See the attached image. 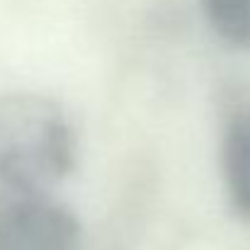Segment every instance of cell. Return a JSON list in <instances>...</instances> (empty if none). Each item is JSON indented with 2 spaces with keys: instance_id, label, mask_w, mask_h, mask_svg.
Masks as SVG:
<instances>
[{
  "instance_id": "6da1fadb",
  "label": "cell",
  "mask_w": 250,
  "mask_h": 250,
  "mask_svg": "<svg viewBox=\"0 0 250 250\" xmlns=\"http://www.w3.org/2000/svg\"><path fill=\"white\" fill-rule=\"evenodd\" d=\"M76 161V131L56 100L37 92L0 97V209L49 197Z\"/></svg>"
},
{
  "instance_id": "7a4b0ae2",
  "label": "cell",
  "mask_w": 250,
  "mask_h": 250,
  "mask_svg": "<svg viewBox=\"0 0 250 250\" xmlns=\"http://www.w3.org/2000/svg\"><path fill=\"white\" fill-rule=\"evenodd\" d=\"M76 214L51 197L17 202L0 209V250H78Z\"/></svg>"
},
{
  "instance_id": "3957f363",
  "label": "cell",
  "mask_w": 250,
  "mask_h": 250,
  "mask_svg": "<svg viewBox=\"0 0 250 250\" xmlns=\"http://www.w3.org/2000/svg\"><path fill=\"white\" fill-rule=\"evenodd\" d=\"M224 175L233 202L250 216V107L238 112L226 129Z\"/></svg>"
},
{
  "instance_id": "277c9868",
  "label": "cell",
  "mask_w": 250,
  "mask_h": 250,
  "mask_svg": "<svg viewBox=\"0 0 250 250\" xmlns=\"http://www.w3.org/2000/svg\"><path fill=\"white\" fill-rule=\"evenodd\" d=\"M204 12L226 44L250 51V0H204Z\"/></svg>"
}]
</instances>
